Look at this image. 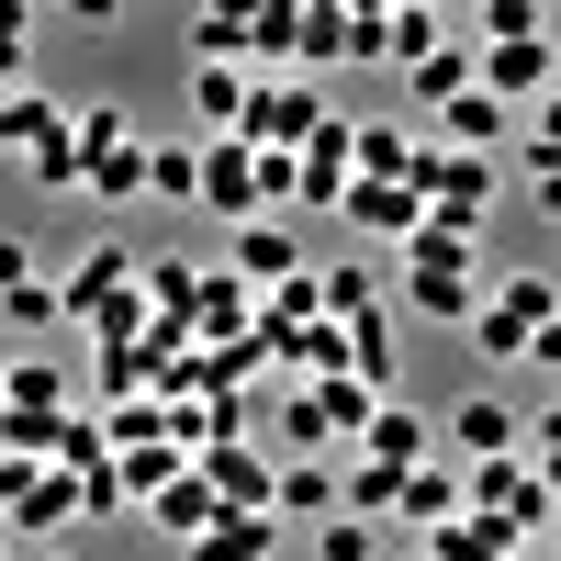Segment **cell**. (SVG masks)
<instances>
[{"label":"cell","mask_w":561,"mask_h":561,"mask_svg":"<svg viewBox=\"0 0 561 561\" xmlns=\"http://www.w3.org/2000/svg\"><path fill=\"white\" fill-rule=\"evenodd\" d=\"M472 248H483V237L415 225V237H404V304H415V314H438V325H472V304H483V280H472Z\"/></svg>","instance_id":"obj_1"},{"label":"cell","mask_w":561,"mask_h":561,"mask_svg":"<svg viewBox=\"0 0 561 561\" xmlns=\"http://www.w3.org/2000/svg\"><path fill=\"white\" fill-rule=\"evenodd\" d=\"M68 135H79V192H90V203H135V192H147V135H135L124 102L68 113Z\"/></svg>","instance_id":"obj_2"},{"label":"cell","mask_w":561,"mask_h":561,"mask_svg":"<svg viewBox=\"0 0 561 561\" xmlns=\"http://www.w3.org/2000/svg\"><path fill=\"white\" fill-rule=\"evenodd\" d=\"M539 325H561V280H550V270H505L494 293L472 304V348H483V359H528Z\"/></svg>","instance_id":"obj_3"},{"label":"cell","mask_w":561,"mask_h":561,"mask_svg":"<svg viewBox=\"0 0 561 561\" xmlns=\"http://www.w3.org/2000/svg\"><path fill=\"white\" fill-rule=\"evenodd\" d=\"M314 124H325V102H314L304 79H248V113H237V147H248V158H293V147H304Z\"/></svg>","instance_id":"obj_4"},{"label":"cell","mask_w":561,"mask_h":561,"mask_svg":"<svg viewBox=\"0 0 561 561\" xmlns=\"http://www.w3.org/2000/svg\"><path fill=\"white\" fill-rule=\"evenodd\" d=\"M192 203L225 214V225H259V158L237 147V135H203L192 147Z\"/></svg>","instance_id":"obj_5"},{"label":"cell","mask_w":561,"mask_h":561,"mask_svg":"<svg viewBox=\"0 0 561 561\" xmlns=\"http://www.w3.org/2000/svg\"><path fill=\"white\" fill-rule=\"evenodd\" d=\"M135 293V248L124 237H102V248H79V270L57 280V314H79V325H102L113 304Z\"/></svg>","instance_id":"obj_6"},{"label":"cell","mask_w":561,"mask_h":561,"mask_svg":"<svg viewBox=\"0 0 561 561\" xmlns=\"http://www.w3.org/2000/svg\"><path fill=\"white\" fill-rule=\"evenodd\" d=\"M192 472H203V494L225 505V517H270V472H280V460H259L248 438H225V449H192Z\"/></svg>","instance_id":"obj_7"},{"label":"cell","mask_w":561,"mask_h":561,"mask_svg":"<svg viewBox=\"0 0 561 561\" xmlns=\"http://www.w3.org/2000/svg\"><path fill=\"white\" fill-rule=\"evenodd\" d=\"M348 449L370 460V472H393V483H404L415 460H438V427H427V415H415V404H370V427H359Z\"/></svg>","instance_id":"obj_8"},{"label":"cell","mask_w":561,"mask_h":561,"mask_svg":"<svg viewBox=\"0 0 561 561\" xmlns=\"http://www.w3.org/2000/svg\"><path fill=\"white\" fill-rule=\"evenodd\" d=\"M438 438H449L460 460H505V449H517V404H505V393H460Z\"/></svg>","instance_id":"obj_9"},{"label":"cell","mask_w":561,"mask_h":561,"mask_svg":"<svg viewBox=\"0 0 561 561\" xmlns=\"http://www.w3.org/2000/svg\"><path fill=\"white\" fill-rule=\"evenodd\" d=\"M460 517V472H449V460H415V472L393 483V517L382 528H415V539H427V528H449Z\"/></svg>","instance_id":"obj_10"},{"label":"cell","mask_w":561,"mask_h":561,"mask_svg":"<svg viewBox=\"0 0 561 561\" xmlns=\"http://www.w3.org/2000/svg\"><path fill=\"white\" fill-rule=\"evenodd\" d=\"M57 528H79V483H68V472H23L12 517H0V539H57Z\"/></svg>","instance_id":"obj_11"},{"label":"cell","mask_w":561,"mask_h":561,"mask_svg":"<svg viewBox=\"0 0 561 561\" xmlns=\"http://www.w3.org/2000/svg\"><path fill=\"white\" fill-rule=\"evenodd\" d=\"M505 135H517V113H505V102H483V90H460V102H438V135H427V147H460V158H494Z\"/></svg>","instance_id":"obj_12"},{"label":"cell","mask_w":561,"mask_h":561,"mask_svg":"<svg viewBox=\"0 0 561 561\" xmlns=\"http://www.w3.org/2000/svg\"><path fill=\"white\" fill-rule=\"evenodd\" d=\"M337 214L359 225V237H415V225H427V214H415V192H404V180H348V192H337Z\"/></svg>","instance_id":"obj_13"},{"label":"cell","mask_w":561,"mask_h":561,"mask_svg":"<svg viewBox=\"0 0 561 561\" xmlns=\"http://www.w3.org/2000/svg\"><path fill=\"white\" fill-rule=\"evenodd\" d=\"M293 270H304V248H293V225H280V214L237 225V280H248V293H280Z\"/></svg>","instance_id":"obj_14"},{"label":"cell","mask_w":561,"mask_h":561,"mask_svg":"<svg viewBox=\"0 0 561 561\" xmlns=\"http://www.w3.org/2000/svg\"><path fill=\"white\" fill-rule=\"evenodd\" d=\"M270 517H337V460H280L270 472Z\"/></svg>","instance_id":"obj_15"},{"label":"cell","mask_w":561,"mask_h":561,"mask_svg":"<svg viewBox=\"0 0 561 561\" xmlns=\"http://www.w3.org/2000/svg\"><path fill=\"white\" fill-rule=\"evenodd\" d=\"M68 135V102H45V90H0V147L34 158V147H57Z\"/></svg>","instance_id":"obj_16"},{"label":"cell","mask_w":561,"mask_h":561,"mask_svg":"<svg viewBox=\"0 0 561 561\" xmlns=\"http://www.w3.org/2000/svg\"><path fill=\"white\" fill-rule=\"evenodd\" d=\"M280 550V517H214L203 539H180V561H270Z\"/></svg>","instance_id":"obj_17"},{"label":"cell","mask_w":561,"mask_h":561,"mask_svg":"<svg viewBox=\"0 0 561 561\" xmlns=\"http://www.w3.org/2000/svg\"><path fill=\"white\" fill-rule=\"evenodd\" d=\"M147 517H158V528H169V539H203V528H214V517H225V505H214V494H203V472H192V460H180V472H169V483H158V494H147Z\"/></svg>","instance_id":"obj_18"},{"label":"cell","mask_w":561,"mask_h":561,"mask_svg":"<svg viewBox=\"0 0 561 561\" xmlns=\"http://www.w3.org/2000/svg\"><path fill=\"white\" fill-rule=\"evenodd\" d=\"M415 561H528V550L505 539L494 517H449V528H427V550H415Z\"/></svg>","instance_id":"obj_19"},{"label":"cell","mask_w":561,"mask_h":561,"mask_svg":"<svg viewBox=\"0 0 561 561\" xmlns=\"http://www.w3.org/2000/svg\"><path fill=\"white\" fill-rule=\"evenodd\" d=\"M237 57H248V12H237V0L192 12V68H237Z\"/></svg>","instance_id":"obj_20"},{"label":"cell","mask_w":561,"mask_h":561,"mask_svg":"<svg viewBox=\"0 0 561 561\" xmlns=\"http://www.w3.org/2000/svg\"><path fill=\"white\" fill-rule=\"evenodd\" d=\"M438 45H449V23L427 12V0H404V12H382V57H393V68H415V57H438Z\"/></svg>","instance_id":"obj_21"},{"label":"cell","mask_w":561,"mask_h":561,"mask_svg":"<svg viewBox=\"0 0 561 561\" xmlns=\"http://www.w3.org/2000/svg\"><path fill=\"white\" fill-rule=\"evenodd\" d=\"M192 113H203V135H237V113H248V68H192Z\"/></svg>","instance_id":"obj_22"},{"label":"cell","mask_w":561,"mask_h":561,"mask_svg":"<svg viewBox=\"0 0 561 561\" xmlns=\"http://www.w3.org/2000/svg\"><path fill=\"white\" fill-rule=\"evenodd\" d=\"M270 415H280V460H325V449H337V438H325V404H314L304 382H293V393H280Z\"/></svg>","instance_id":"obj_23"},{"label":"cell","mask_w":561,"mask_h":561,"mask_svg":"<svg viewBox=\"0 0 561 561\" xmlns=\"http://www.w3.org/2000/svg\"><path fill=\"white\" fill-rule=\"evenodd\" d=\"M404 79H415V102H427V113H438V102H460V90H472V45H460V34H449V45H438V57H415Z\"/></svg>","instance_id":"obj_24"},{"label":"cell","mask_w":561,"mask_h":561,"mask_svg":"<svg viewBox=\"0 0 561 561\" xmlns=\"http://www.w3.org/2000/svg\"><path fill=\"white\" fill-rule=\"evenodd\" d=\"M293 23H304V0H259L248 12V57H293Z\"/></svg>","instance_id":"obj_25"},{"label":"cell","mask_w":561,"mask_h":561,"mask_svg":"<svg viewBox=\"0 0 561 561\" xmlns=\"http://www.w3.org/2000/svg\"><path fill=\"white\" fill-rule=\"evenodd\" d=\"M293 57H314V68H325V57H348V12H325V0H314V12L293 23Z\"/></svg>","instance_id":"obj_26"},{"label":"cell","mask_w":561,"mask_h":561,"mask_svg":"<svg viewBox=\"0 0 561 561\" xmlns=\"http://www.w3.org/2000/svg\"><path fill=\"white\" fill-rule=\"evenodd\" d=\"M314 561H382V528H359V517H325V528H314Z\"/></svg>","instance_id":"obj_27"},{"label":"cell","mask_w":561,"mask_h":561,"mask_svg":"<svg viewBox=\"0 0 561 561\" xmlns=\"http://www.w3.org/2000/svg\"><path fill=\"white\" fill-rule=\"evenodd\" d=\"M23 57H34V12H23V0H0V90L23 79Z\"/></svg>","instance_id":"obj_28"},{"label":"cell","mask_w":561,"mask_h":561,"mask_svg":"<svg viewBox=\"0 0 561 561\" xmlns=\"http://www.w3.org/2000/svg\"><path fill=\"white\" fill-rule=\"evenodd\" d=\"M147 192L158 203H192V147H147Z\"/></svg>","instance_id":"obj_29"},{"label":"cell","mask_w":561,"mask_h":561,"mask_svg":"<svg viewBox=\"0 0 561 561\" xmlns=\"http://www.w3.org/2000/svg\"><path fill=\"white\" fill-rule=\"evenodd\" d=\"M0 314H12V325H57V280H23V293H0Z\"/></svg>","instance_id":"obj_30"},{"label":"cell","mask_w":561,"mask_h":561,"mask_svg":"<svg viewBox=\"0 0 561 561\" xmlns=\"http://www.w3.org/2000/svg\"><path fill=\"white\" fill-rule=\"evenodd\" d=\"M23 280H34V248H23V237H0V293H23Z\"/></svg>","instance_id":"obj_31"},{"label":"cell","mask_w":561,"mask_h":561,"mask_svg":"<svg viewBox=\"0 0 561 561\" xmlns=\"http://www.w3.org/2000/svg\"><path fill=\"white\" fill-rule=\"evenodd\" d=\"M0 561H12V539H0Z\"/></svg>","instance_id":"obj_32"},{"label":"cell","mask_w":561,"mask_h":561,"mask_svg":"<svg viewBox=\"0 0 561 561\" xmlns=\"http://www.w3.org/2000/svg\"><path fill=\"white\" fill-rule=\"evenodd\" d=\"M528 561H539V550H528Z\"/></svg>","instance_id":"obj_33"},{"label":"cell","mask_w":561,"mask_h":561,"mask_svg":"<svg viewBox=\"0 0 561 561\" xmlns=\"http://www.w3.org/2000/svg\"><path fill=\"white\" fill-rule=\"evenodd\" d=\"M57 561H68V550H57Z\"/></svg>","instance_id":"obj_34"}]
</instances>
